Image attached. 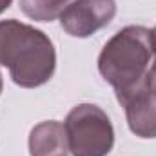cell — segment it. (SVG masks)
<instances>
[{
  "instance_id": "6da1fadb",
  "label": "cell",
  "mask_w": 156,
  "mask_h": 156,
  "mask_svg": "<svg viewBox=\"0 0 156 156\" xmlns=\"http://www.w3.org/2000/svg\"><path fill=\"white\" fill-rule=\"evenodd\" d=\"M0 66L16 85L35 89L53 78L56 51L44 31L15 18L0 20Z\"/></svg>"
},
{
  "instance_id": "7a4b0ae2",
  "label": "cell",
  "mask_w": 156,
  "mask_h": 156,
  "mask_svg": "<svg viewBox=\"0 0 156 156\" xmlns=\"http://www.w3.org/2000/svg\"><path fill=\"white\" fill-rule=\"evenodd\" d=\"M154 58L153 29L144 26H127L107 40L98 56V71L113 85L116 100L145 83Z\"/></svg>"
},
{
  "instance_id": "3957f363",
  "label": "cell",
  "mask_w": 156,
  "mask_h": 156,
  "mask_svg": "<svg viewBox=\"0 0 156 156\" xmlns=\"http://www.w3.org/2000/svg\"><path fill=\"white\" fill-rule=\"evenodd\" d=\"M73 156H107L115 145V129L107 113L94 104L75 105L64 122Z\"/></svg>"
},
{
  "instance_id": "277c9868",
  "label": "cell",
  "mask_w": 156,
  "mask_h": 156,
  "mask_svg": "<svg viewBox=\"0 0 156 156\" xmlns=\"http://www.w3.org/2000/svg\"><path fill=\"white\" fill-rule=\"evenodd\" d=\"M115 15V0H75L67 4L58 18L62 29L67 35L75 38H87L109 26Z\"/></svg>"
},
{
  "instance_id": "5b68a950",
  "label": "cell",
  "mask_w": 156,
  "mask_h": 156,
  "mask_svg": "<svg viewBox=\"0 0 156 156\" xmlns=\"http://www.w3.org/2000/svg\"><path fill=\"white\" fill-rule=\"evenodd\" d=\"M118 104L125 109L127 125L138 138H156V91H153L147 82L134 87Z\"/></svg>"
},
{
  "instance_id": "8992f818",
  "label": "cell",
  "mask_w": 156,
  "mask_h": 156,
  "mask_svg": "<svg viewBox=\"0 0 156 156\" xmlns=\"http://www.w3.org/2000/svg\"><path fill=\"white\" fill-rule=\"evenodd\" d=\"M29 154L31 156H67V134L64 123L56 120H45L35 125L29 133Z\"/></svg>"
},
{
  "instance_id": "52a82bcc",
  "label": "cell",
  "mask_w": 156,
  "mask_h": 156,
  "mask_svg": "<svg viewBox=\"0 0 156 156\" xmlns=\"http://www.w3.org/2000/svg\"><path fill=\"white\" fill-rule=\"evenodd\" d=\"M71 0H20L22 13L35 22H53Z\"/></svg>"
},
{
  "instance_id": "ba28073f",
  "label": "cell",
  "mask_w": 156,
  "mask_h": 156,
  "mask_svg": "<svg viewBox=\"0 0 156 156\" xmlns=\"http://www.w3.org/2000/svg\"><path fill=\"white\" fill-rule=\"evenodd\" d=\"M145 82H147V85H149L153 91H156V49H154V58H153V62H151V67H149V73H147Z\"/></svg>"
},
{
  "instance_id": "9c48e42d",
  "label": "cell",
  "mask_w": 156,
  "mask_h": 156,
  "mask_svg": "<svg viewBox=\"0 0 156 156\" xmlns=\"http://www.w3.org/2000/svg\"><path fill=\"white\" fill-rule=\"evenodd\" d=\"M11 2H13V0H0V15H2L9 5H11Z\"/></svg>"
},
{
  "instance_id": "30bf717a",
  "label": "cell",
  "mask_w": 156,
  "mask_h": 156,
  "mask_svg": "<svg viewBox=\"0 0 156 156\" xmlns=\"http://www.w3.org/2000/svg\"><path fill=\"white\" fill-rule=\"evenodd\" d=\"M153 38H154V49H156V27L153 29Z\"/></svg>"
},
{
  "instance_id": "8fae6325",
  "label": "cell",
  "mask_w": 156,
  "mask_h": 156,
  "mask_svg": "<svg viewBox=\"0 0 156 156\" xmlns=\"http://www.w3.org/2000/svg\"><path fill=\"white\" fill-rule=\"evenodd\" d=\"M2 87H4V82H2V73H0V93H2Z\"/></svg>"
}]
</instances>
